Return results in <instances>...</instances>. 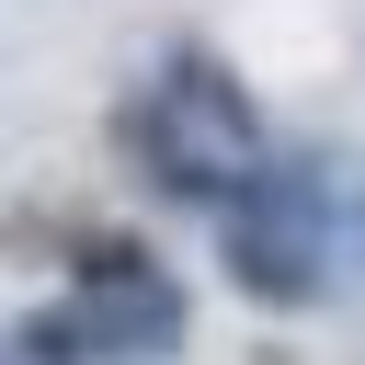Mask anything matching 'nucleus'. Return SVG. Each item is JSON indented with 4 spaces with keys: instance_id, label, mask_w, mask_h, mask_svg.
Masks as SVG:
<instances>
[{
    "instance_id": "f257e3e1",
    "label": "nucleus",
    "mask_w": 365,
    "mask_h": 365,
    "mask_svg": "<svg viewBox=\"0 0 365 365\" xmlns=\"http://www.w3.org/2000/svg\"><path fill=\"white\" fill-rule=\"evenodd\" d=\"M217 262L251 308H319L331 297V160L274 148L251 171V194L217 217Z\"/></svg>"
},
{
    "instance_id": "f03ea898",
    "label": "nucleus",
    "mask_w": 365,
    "mask_h": 365,
    "mask_svg": "<svg viewBox=\"0 0 365 365\" xmlns=\"http://www.w3.org/2000/svg\"><path fill=\"white\" fill-rule=\"evenodd\" d=\"M114 148H125L137 182H148L160 205H182V217H228V205L251 194V171H262V160H228L217 137H194L182 114H160V91H137V103L114 114Z\"/></svg>"
},
{
    "instance_id": "7ed1b4c3",
    "label": "nucleus",
    "mask_w": 365,
    "mask_h": 365,
    "mask_svg": "<svg viewBox=\"0 0 365 365\" xmlns=\"http://www.w3.org/2000/svg\"><path fill=\"white\" fill-rule=\"evenodd\" d=\"M148 91H160V114H182L194 137H217L228 160H274V125H262V103L240 91V68H228L217 46H194V34L160 46V80H148Z\"/></svg>"
},
{
    "instance_id": "20e7f679",
    "label": "nucleus",
    "mask_w": 365,
    "mask_h": 365,
    "mask_svg": "<svg viewBox=\"0 0 365 365\" xmlns=\"http://www.w3.org/2000/svg\"><path fill=\"white\" fill-rule=\"evenodd\" d=\"M80 308H91V354H103V365H171L182 331H194V297H182L171 274H148V285H125V297H80Z\"/></svg>"
},
{
    "instance_id": "39448f33",
    "label": "nucleus",
    "mask_w": 365,
    "mask_h": 365,
    "mask_svg": "<svg viewBox=\"0 0 365 365\" xmlns=\"http://www.w3.org/2000/svg\"><path fill=\"white\" fill-rule=\"evenodd\" d=\"M160 274V251L137 240V228H91L80 251H68V297H125V285H148Z\"/></svg>"
},
{
    "instance_id": "423d86ee",
    "label": "nucleus",
    "mask_w": 365,
    "mask_h": 365,
    "mask_svg": "<svg viewBox=\"0 0 365 365\" xmlns=\"http://www.w3.org/2000/svg\"><path fill=\"white\" fill-rule=\"evenodd\" d=\"M11 365H103V354H91V308H80V297L23 308V319H11Z\"/></svg>"
}]
</instances>
